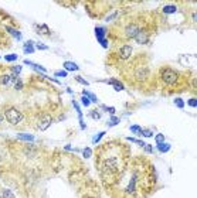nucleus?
I'll use <instances>...</instances> for the list:
<instances>
[{
	"instance_id": "obj_26",
	"label": "nucleus",
	"mask_w": 197,
	"mask_h": 198,
	"mask_svg": "<svg viewBox=\"0 0 197 198\" xmlns=\"http://www.w3.org/2000/svg\"><path fill=\"white\" fill-rule=\"evenodd\" d=\"M139 134H142V136H145V137H152V136H153V132H152L150 129H142Z\"/></svg>"
},
{
	"instance_id": "obj_27",
	"label": "nucleus",
	"mask_w": 197,
	"mask_h": 198,
	"mask_svg": "<svg viewBox=\"0 0 197 198\" xmlns=\"http://www.w3.org/2000/svg\"><path fill=\"white\" fill-rule=\"evenodd\" d=\"M175 105L179 108V109H183V108H184V102H183V99L182 98H176L175 99Z\"/></svg>"
},
{
	"instance_id": "obj_11",
	"label": "nucleus",
	"mask_w": 197,
	"mask_h": 198,
	"mask_svg": "<svg viewBox=\"0 0 197 198\" xmlns=\"http://www.w3.org/2000/svg\"><path fill=\"white\" fill-rule=\"evenodd\" d=\"M36 31L38 34H41V35H44V34H51V31H50V28H48V26L47 24H41V26H36Z\"/></svg>"
},
{
	"instance_id": "obj_28",
	"label": "nucleus",
	"mask_w": 197,
	"mask_h": 198,
	"mask_svg": "<svg viewBox=\"0 0 197 198\" xmlns=\"http://www.w3.org/2000/svg\"><path fill=\"white\" fill-rule=\"evenodd\" d=\"M91 154H92L91 147H85V149L82 150V156H84V159H89V157H91Z\"/></svg>"
},
{
	"instance_id": "obj_37",
	"label": "nucleus",
	"mask_w": 197,
	"mask_h": 198,
	"mask_svg": "<svg viewBox=\"0 0 197 198\" xmlns=\"http://www.w3.org/2000/svg\"><path fill=\"white\" fill-rule=\"evenodd\" d=\"M81 102H82V105H84V106H89V103H91V102H89V99H88L87 96H81Z\"/></svg>"
},
{
	"instance_id": "obj_1",
	"label": "nucleus",
	"mask_w": 197,
	"mask_h": 198,
	"mask_svg": "<svg viewBox=\"0 0 197 198\" xmlns=\"http://www.w3.org/2000/svg\"><path fill=\"white\" fill-rule=\"evenodd\" d=\"M4 119L9 122V123H11V125H19V123L24 119V116H23L16 108L10 106V108H6V109H4Z\"/></svg>"
},
{
	"instance_id": "obj_10",
	"label": "nucleus",
	"mask_w": 197,
	"mask_h": 198,
	"mask_svg": "<svg viewBox=\"0 0 197 198\" xmlns=\"http://www.w3.org/2000/svg\"><path fill=\"white\" fill-rule=\"evenodd\" d=\"M23 62H24L26 65H30V66H33V68H34V69H36V71H38V72H41V74H45V72H47V69H45L44 66H41V65H37V64H34V62H31V61H29V60H24Z\"/></svg>"
},
{
	"instance_id": "obj_3",
	"label": "nucleus",
	"mask_w": 197,
	"mask_h": 198,
	"mask_svg": "<svg viewBox=\"0 0 197 198\" xmlns=\"http://www.w3.org/2000/svg\"><path fill=\"white\" fill-rule=\"evenodd\" d=\"M105 34H107V28L105 27H95V35H97L98 43L104 48H108V41L105 38Z\"/></svg>"
},
{
	"instance_id": "obj_9",
	"label": "nucleus",
	"mask_w": 197,
	"mask_h": 198,
	"mask_svg": "<svg viewBox=\"0 0 197 198\" xmlns=\"http://www.w3.org/2000/svg\"><path fill=\"white\" fill-rule=\"evenodd\" d=\"M132 54V47H129V45H123V47H120L119 50V55L122 60H128L129 57H131Z\"/></svg>"
},
{
	"instance_id": "obj_22",
	"label": "nucleus",
	"mask_w": 197,
	"mask_h": 198,
	"mask_svg": "<svg viewBox=\"0 0 197 198\" xmlns=\"http://www.w3.org/2000/svg\"><path fill=\"white\" fill-rule=\"evenodd\" d=\"M146 77H148V71L146 69H138L136 71V78L138 79H145Z\"/></svg>"
},
{
	"instance_id": "obj_31",
	"label": "nucleus",
	"mask_w": 197,
	"mask_h": 198,
	"mask_svg": "<svg viewBox=\"0 0 197 198\" xmlns=\"http://www.w3.org/2000/svg\"><path fill=\"white\" fill-rule=\"evenodd\" d=\"M129 130H131L132 133H141V130H142V127H141L139 125H132L131 127H129Z\"/></svg>"
},
{
	"instance_id": "obj_38",
	"label": "nucleus",
	"mask_w": 197,
	"mask_h": 198,
	"mask_svg": "<svg viewBox=\"0 0 197 198\" xmlns=\"http://www.w3.org/2000/svg\"><path fill=\"white\" fill-rule=\"evenodd\" d=\"M14 88H16V89H22L23 88V81H22V79H17V81H16Z\"/></svg>"
},
{
	"instance_id": "obj_14",
	"label": "nucleus",
	"mask_w": 197,
	"mask_h": 198,
	"mask_svg": "<svg viewBox=\"0 0 197 198\" xmlns=\"http://www.w3.org/2000/svg\"><path fill=\"white\" fill-rule=\"evenodd\" d=\"M17 139L23 140V142H34V136L33 134H29V133H19Z\"/></svg>"
},
{
	"instance_id": "obj_41",
	"label": "nucleus",
	"mask_w": 197,
	"mask_h": 198,
	"mask_svg": "<svg viewBox=\"0 0 197 198\" xmlns=\"http://www.w3.org/2000/svg\"><path fill=\"white\" fill-rule=\"evenodd\" d=\"M4 120V118H3V115H1V113H0V123H1V122Z\"/></svg>"
},
{
	"instance_id": "obj_4",
	"label": "nucleus",
	"mask_w": 197,
	"mask_h": 198,
	"mask_svg": "<svg viewBox=\"0 0 197 198\" xmlns=\"http://www.w3.org/2000/svg\"><path fill=\"white\" fill-rule=\"evenodd\" d=\"M51 116L50 115H43L40 119H38V123H37V127L40 129V130H45V129H48L50 127V125H51Z\"/></svg>"
},
{
	"instance_id": "obj_40",
	"label": "nucleus",
	"mask_w": 197,
	"mask_h": 198,
	"mask_svg": "<svg viewBox=\"0 0 197 198\" xmlns=\"http://www.w3.org/2000/svg\"><path fill=\"white\" fill-rule=\"evenodd\" d=\"M143 149H145V150H146L148 153H152V152H153V147H152V146H149V144H146V146H145Z\"/></svg>"
},
{
	"instance_id": "obj_12",
	"label": "nucleus",
	"mask_w": 197,
	"mask_h": 198,
	"mask_svg": "<svg viewBox=\"0 0 197 198\" xmlns=\"http://www.w3.org/2000/svg\"><path fill=\"white\" fill-rule=\"evenodd\" d=\"M79 69V66L75 64V62H72V61H67L64 62V71H78Z\"/></svg>"
},
{
	"instance_id": "obj_17",
	"label": "nucleus",
	"mask_w": 197,
	"mask_h": 198,
	"mask_svg": "<svg viewBox=\"0 0 197 198\" xmlns=\"http://www.w3.org/2000/svg\"><path fill=\"white\" fill-rule=\"evenodd\" d=\"M0 82H1V85H10V84H14V81L11 79V75H3V77L0 78Z\"/></svg>"
},
{
	"instance_id": "obj_29",
	"label": "nucleus",
	"mask_w": 197,
	"mask_h": 198,
	"mask_svg": "<svg viewBox=\"0 0 197 198\" xmlns=\"http://www.w3.org/2000/svg\"><path fill=\"white\" fill-rule=\"evenodd\" d=\"M72 106H74V109L77 110L78 116H79V119H82V112H81V108H79V105H78L75 100H72Z\"/></svg>"
},
{
	"instance_id": "obj_24",
	"label": "nucleus",
	"mask_w": 197,
	"mask_h": 198,
	"mask_svg": "<svg viewBox=\"0 0 197 198\" xmlns=\"http://www.w3.org/2000/svg\"><path fill=\"white\" fill-rule=\"evenodd\" d=\"M119 122H120L119 118L112 116V118H111V120L108 122V126H109V127H112V126H116V125H119Z\"/></svg>"
},
{
	"instance_id": "obj_35",
	"label": "nucleus",
	"mask_w": 197,
	"mask_h": 198,
	"mask_svg": "<svg viewBox=\"0 0 197 198\" xmlns=\"http://www.w3.org/2000/svg\"><path fill=\"white\" fill-rule=\"evenodd\" d=\"M187 103H189V105H190L191 108H196V106H197V99H196V98H190Z\"/></svg>"
},
{
	"instance_id": "obj_30",
	"label": "nucleus",
	"mask_w": 197,
	"mask_h": 198,
	"mask_svg": "<svg viewBox=\"0 0 197 198\" xmlns=\"http://www.w3.org/2000/svg\"><path fill=\"white\" fill-rule=\"evenodd\" d=\"M54 75H55V78H64V77H67V75H68V72H67V71H64V69H61V71H55Z\"/></svg>"
},
{
	"instance_id": "obj_21",
	"label": "nucleus",
	"mask_w": 197,
	"mask_h": 198,
	"mask_svg": "<svg viewBox=\"0 0 197 198\" xmlns=\"http://www.w3.org/2000/svg\"><path fill=\"white\" fill-rule=\"evenodd\" d=\"M0 198H14V194L11 192L10 190L4 188V190L1 191V194H0Z\"/></svg>"
},
{
	"instance_id": "obj_23",
	"label": "nucleus",
	"mask_w": 197,
	"mask_h": 198,
	"mask_svg": "<svg viewBox=\"0 0 197 198\" xmlns=\"http://www.w3.org/2000/svg\"><path fill=\"white\" fill-rule=\"evenodd\" d=\"M105 133H107V132H104V130H102V132H99V133H97V134L94 136V139H92V143H94V144L99 143V140H101V139L105 136Z\"/></svg>"
},
{
	"instance_id": "obj_36",
	"label": "nucleus",
	"mask_w": 197,
	"mask_h": 198,
	"mask_svg": "<svg viewBox=\"0 0 197 198\" xmlns=\"http://www.w3.org/2000/svg\"><path fill=\"white\" fill-rule=\"evenodd\" d=\"M75 81H78L79 84H82V85H85V87H87V85H89V84H88L87 81H85L84 78H81L79 75H77V77H75Z\"/></svg>"
},
{
	"instance_id": "obj_18",
	"label": "nucleus",
	"mask_w": 197,
	"mask_h": 198,
	"mask_svg": "<svg viewBox=\"0 0 197 198\" xmlns=\"http://www.w3.org/2000/svg\"><path fill=\"white\" fill-rule=\"evenodd\" d=\"M22 69H23V68L20 65H14L13 68H11V74H10V75L13 78H19L20 72H22Z\"/></svg>"
},
{
	"instance_id": "obj_33",
	"label": "nucleus",
	"mask_w": 197,
	"mask_h": 198,
	"mask_svg": "<svg viewBox=\"0 0 197 198\" xmlns=\"http://www.w3.org/2000/svg\"><path fill=\"white\" fill-rule=\"evenodd\" d=\"M4 60H6L7 62H11V61H16V60H17V55H16V54H7L6 57H4Z\"/></svg>"
},
{
	"instance_id": "obj_13",
	"label": "nucleus",
	"mask_w": 197,
	"mask_h": 198,
	"mask_svg": "<svg viewBox=\"0 0 197 198\" xmlns=\"http://www.w3.org/2000/svg\"><path fill=\"white\" fill-rule=\"evenodd\" d=\"M136 174L132 177V180H131V183H129V186H128V188H126V192L128 194H133L135 192V190H136Z\"/></svg>"
},
{
	"instance_id": "obj_7",
	"label": "nucleus",
	"mask_w": 197,
	"mask_h": 198,
	"mask_svg": "<svg viewBox=\"0 0 197 198\" xmlns=\"http://www.w3.org/2000/svg\"><path fill=\"white\" fill-rule=\"evenodd\" d=\"M108 84H111L112 87H113V89L116 91V92H122L123 89H125V85L120 82V81H118V79H115V78H111V79H108L107 81Z\"/></svg>"
},
{
	"instance_id": "obj_15",
	"label": "nucleus",
	"mask_w": 197,
	"mask_h": 198,
	"mask_svg": "<svg viewBox=\"0 0 197 198\" xmlns=\"http://www.w3.org/2000/svg\"><path fill=\"white\" fill-rule=\"evenodd\" d=\"M156 149L159 150V153H167L169 150H170V144L163 142V143H159L156 144Z\"/></svg>"
},
{
	"instance_id": "obj_8",
	"label": "nucleus",
	"mask_w": 197,
	"mask_h": 198,
	"mask_svg": "<svg viewBox=\"0 0 197 198\" xmlns=\"http://www.w3.org/2000/svg\"><path fill=\"white\" fill-rule=\"evenodd\" d=\"M23 53L24 54H33L34 51H36V47H34V41L33 40H29V41H26L24 44H23Z\"/></svg>"
},
{
	"instance_id": "obj_2",
	"label": "nucleus",
	"mask_w": 197,
	"mask_h": 198,
	"mask_svg": "<svg viewBox=\"0 0 197 198\" xmlns=\"http://www.w3.org/2000/svg\"><path fill=\"white\" fill-rule=\"evenodd\" d=\"M179 79V74L176 72L175 69L172 68H163L162 69V81H163L166 85H175Z\"/></svg>"
},
{
	"instance_id": "obj_19",
	"label": "nucleus",
	"mask_w": 197,
	"mask_h": 198,
	"mask_svg": "<svg viewBox=\"0 0 197 198\" xmlns=\"http://www.w3.org/2000/svg\"><path fill=\"white\" fill-rule=\"evenodd\" d=\"M7 31H9L16 40H22V33H20V31H17V30H14V28H11V27H7Z\"/></svg>"
},
{
	"instance_id": "obj_20",
	"label": "nucleus",
	"mask_w": 197,
	"mask_h": 198,
	"mask_svg": "<svg viewBox=\"0 0 197 198\" xmlns=\"http://www.w3.org/2000/svg\"><path fill=\"white\" fill-rule=\"evenodd\" d=\"M176 10H177V9H176L175 4H166V6L163 7V13H164V14H169V13H175Z\"/></svg>"
},
{
	"instance_id": "obj_16",
	"label": "nucleus",
	"mask_w": 197,
	"mask_h": 198,
	"mask_svg": "<svg viewBox=\"0 0 197 198\" xmlns=\"http://www.w3.org/2000/svg\"><path fill=\"white\" fill-rule=\"evenodd\" d=\"M82 95H85V96L89 99V102H92V103H98V98L95 96V93L88 92V91H82Z\"/></svg>"
},
{
	"instance_id": "obj_39",
	"label": "nucleus",
	"mask_w": 197,
	"mask_h": 198,
	"mask_svg": "<svg viewBox=\"0 0 197 198\" xmlns=\"http://www.w3.org/2000/svg\"><path fill=\"white\" fill-rule=\"evenodd\" d=\"M36 47H37V48H38V50H47V48H48V47H47V45L41 44V43H37V45H36Z\"/></svg>"
},
{
	"instance_id": "obj_5",
	"label": "nucleus",
	"mask_w": 197,
	"mask_h": 198,
	"mask_svg": "<svg viewBox=\"0 0 197 198\" xmlns=\"http://www.w3.org/2000/svg\"><path fill=\"white\" fill-rule=\"evenodd\" d=\"M148 38H149L148 31H146V30H139V33L136 34V37H135V41L139 43V44H146V43H148Z\"/></svg>"
},
{
	"instance_id": "obj_32",
	"label": "nucleus",
	"mask_w": 197,
	"mask_h": 198,
	"mask_svg": "<svg viewBox=\"0 0 197 198\" xmlns=\"http://www.w3.org/2000/svg\"><path fill=\"white\" fill-rule=\"evenodd\" d=\"M155 140H156V144L163 143V142H164V136L162 134V133H159V134H156V136H155Z\"/></svg>"
},
{
	"instance_id": "obj_25",
	"label": "nucleus",
	"mask_w": 197,
	"mask_h": 198,
	"mask_svg": "<svg viewBox=\"0 0 197 198\" xmlns=\"http://www.w3.org/2000/svg\"><path fill=\"white\" fill-rule=\"evenodd\" d=\"M101 108H102V110H104V112H108V113H111L112 116L115 115V108H112V106H107V105H102Z\"/></svg>"
},
{
	"instance_id": "obj_34",
	"label": "nucleus",
	"mask_w": 197,
	"mask_h": 198,
	"mask_svg": "<svg viewBox=\"0 0 197 198\" xmlns=\"http://www.w3.org/2000/svg\"><path fill=\"white\" fill-rule=\"evenodd\" d=\"M89 115H91V116H92L95 120H99V119H101V115H99L98 110H91V113H89Z\"/></svg>"
},
{
	"instance_id": "obj_6",
	"label": "nucleus",
	"mask_w": 197,
	"mask_h": 198,
	"mask_svg": "<svg viewBox=\"0 0 197 198\" xmlns=\"http://www.w3.org/2000/svg\"><path fill=\"white\" fill-rule=\"evenodd\" d=\"M138 33H139V27L135 26V24H131V26H128V27L125 28V34H126V37H129V38H135Z\"/></svg>"
}]
</instances>
